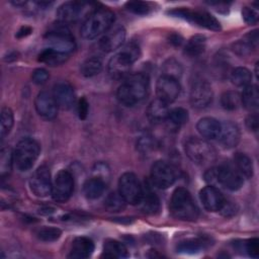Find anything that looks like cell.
Instances as JSON below:
<instances>
[{"mask_svg":"<svg viewBox=\"0 0 259 259\" xmlns=\"http://www.w3.org/2000/svg\"><path fill=\"white\" fill-rule=\"evenodd\" d=\"M90 8V3L81 1H68L59 6L57 10V17L59 22L68 24L76 22L84 14L86 8Z\"/></svg>","mask_w":259,"mask_h":259,"instance_id":"2e32d148","label":"cell"},{"mask_svg":"<svg viewBox=\"0 0 259 259\" xmlns=\"http://www.w3.org/2000/svg\"><path fill=\"white\" fill-rule=\"evenodd\" d=\"M125 7L128 11L138 15H146L151 10L150 3L144 1H128L125 3Z\"/></svg>","mask_w":259,"mask_h":259,"instance_id":"60d3db41","label":"cell"},{"mask_svg":"<svg viewBox=\"0 0 259 259\" xmlns=\"http://www.w3.org/2000/svg\"><path fill=\"white\" fill-rule=\"evenodd\" d=\"M171 213L183 221H195L199 215V209L190 192L184 187L176 188L170 199Z\"/></svg>","mask_w":259,"mask_h":259,"instance_id":"277c9868","label":"cell"},{"mask_svg":"<svg viewBox=\"0 0 259 259\" xmlns=\"http://www.w3.org/2000/svg\"><path fill=\"white\" fill-rule=\"evenodd\" d=\"M205 50V37L203 35H194L186 44L184 54L188 57H198Z\"/></svg>","mask_w":259,"mask_h":259,"instance_id":"4dcf8cb0","label":"cell"},{"mask_svg":"<svg viewBox=\"0 0 259 259\" xmlns=\"http://www.w3.org/2000/svg\"><path fill=\"white\" fill-rule=\"evenodd\" d=\"M68 56L69 55L63 54V53L58 52L56 50L46 48L38 55V61L44 63V64H47L49 66L55 67V66H59V65L64 64L67 61Z\"/></svg>","mask_w":259,"mask_h":259,"instance_id":"83f0119b","label":"cell"},{"mask_svg":"<svg viewBox=\"0 0 259 259\" xmlns=\"http://www.w3.org/2000/svg\"><path fill=\"white\" fill-rule=\"evenodd\" d=\"M181 91V86L179 81L175 78L162 75L159 77L156 83V93L157 98L166 102L167 104L172 103L179 96Z\"/></svg>","mask_w":259,"mask_h":259,"instance_id":"9a60e30c","label":"cell"},{"mask_svg":"<svg viewBox=\"0 0 259 259\" xmlns=\"http://www.w3.org/2000/svg\"><path fill=\"white\" fill-rule=\"evenodd\" d=\"M31 32V28L30 27H27V26H23L21 27L18 32H17V37H23V36H26L27 34H29Z\"/></svg>","mask_w":259,"mask_h":259,"instance_id":"f907efd6","label":"cell"},{"mask_svg":"<svg viewBox=\"0 0 259 259\" xmlns=\"http://www.w3.org/2000/svg\"><path fill=\"white\" fill-rule=\"evenodd\" d=\"M163 72H164L163 75H166L178 80L182 75V66L177 60H175L174 58H170L163 64Z\"/></svg>","mask_w":259,"mask_h":259,"instance_id":"ab89813d","label":"cell"},{"mask_svg":"<svg viewBox=\"0 0 259 259\" xmlns=\"http://www.w3.org/2000/svg\"><path fill=\"white\" fill-rule=\"evenodd\" d=\"M217 180L218 184L232 191L240 189L244 183L243 176L235 166L230 164H222L217 167Z\"/></svg>","mask_w":259,"mask_h":259,"instance_id":"5bb4252c","label":"cell"},{"mask_svg":"<svg viewBox=\"0 0 259 259\" xmlns=\"http://www.w3.org/2000/svg\"><path fill=\"white\" fill-rule=\"evenodd\" d=\"M255 48L247 40V39H241V40H238L237 42L234 44L233 46V50L235 53H237L238 55L240 56H247L249 54L252 53V51L254 50Z\"/></svg>","mask_w":259,"mask_h":259,"instance_id":"7bdbcfd3","label":"cell"},{"mask_svg":"<svg viewBox=\"0 0 259 259\" xmlns=\"http://www.w3.org/2000/svg\"><path fill=\"white\" fill-rule=\"evenodd\" d=\"M246 125L247 127L252 131V132H257L258 131V115L256 113L250 114L246 118Z\"/></svg>","mask_w":259,"mask_h":259,"instance_id":"c3c4849f","label":"cell"},{"mask_svg":"<svg viewBox=\"0 0 259 259\" xmlns=\"http://www.w3.org/2000/svg\"><path fill=\"white\" fill-rule=\"evenodd\" d=\"M139 204L142 205V209L147 213H156L160 210V199L149 187L146 190L143 189V196Z\"/></svg>","mask_w":259,"mask_h":259,"instance_id":"f1b7e54d","label":"cell"},{"mask_svg":"<svg viewBox=\"0 0 259 259\" xmlns=\"http://www.w3.org/2000/svg\"><path fill=\"white\" fill-rule=\"evenodd\" d=\"M241 104V94L237 91L228 90L221 95V105L226 110H236Z\"/></svg>","mask_w":259,"mask_h":259,"instance_id":"836d02e7","label":"cell"},{"mask_svg":"<svg viewBox=\"0 0 259 259\" xmlns=\"http://www.w3.org/2000/svg\"><path fill=\"white\" fill-rule=\"evenodd\" d=\"M13 163L14 152L9 147L3 148L0 152V175L2 179L11 173Z\"/></svg>","mask_w":259,"mask_h":259,"instance_id":"1f68e13d","label":"cell"},{"mask_svg":"<svg viewBox=\"0 0 259 259\" xmlns=\"http://www.w3.org/2000/svg\"><path fill=\"white\" fill-rule=\"evenodd\" d=\"M61 234H62V232L60 229L46 227V228H41L40 230H38L37 237L41 241L53 242V241L58 240L61 237Z\"/></svg>","mask_w":259,"mask_h":259,"instance_id":"b9f144b4","label":"cell"},{"mask_svg":"<svg viewBox=\"0 0 259 259\" xmlns=\"http://www.w3.org/2000/svg\"><path fill=\"white\" fill-rule=\"evenodd\" d=\"M114 13L107 7L93 9L81 25V35L86 39H93L110 29L114 22Z\"/></svg>","mask_w":259,"mask_h":259,"instance_id":"7a4b0ae2","label":"cell"},{"mask_svg":"<svg viewBox=\"0 0 259 259\" xmlns=\"http://www.w3.org/2000/svg\"><path fill=\"white\" fill-rule=\"evenodd\" d=\"M53 96L58 104L63 109H70L75 105L76 95L73 87L67 82H59L54 86Z\"/></svg>","mask_w":259,"mask_h":259,"instance_id":"ffe728a7","label":"cell"},{"mask_svg":"<svg viewBox=\"0 0 259 259\" xmlns=\"http://www.w3.org/2000/svg\"><path fill=\"white\" fill-rule=\"evenodd\" d=\"M169 14L185 19L199 26L205 27L210 30L218 31L221 29V24L219 20L213 17L210 13L203 10H191L188 8H176L169 11Z\"/></svg>","mask_w":259,"mask_h":259,"instance_id":"ba28073f","label":"cell"},{"mask_svg":"<svg viewBox=\"0 0 259 259\" xmlns=\"http://www.w3.org/2000/svg\"><path fill=\"white\" fill-rule=\"evenodd\" d=\"M14 123V116L13 112L9 107H3L1 110V121H0V133L1 138L4 139L7 136Z\"/></svg>","mask_w":259,"mask_h":259,"instance_id":"74e56055","label":"cell"},{"mask_svg":"<svg viewBox=\"0 0 259 259\" xmlns=\"http://www.w3.org/2000/svg\"><path fill=\"white\" fill-rule=\"evenodd\" d=\"M125 39V29L122 26H116L107 30L99 40V48L105 52L110 53L119 49Z\"/></svg>","mask_w":259,"mask_h":259,"instance_id":"d6986e66","label":"cell"},{"mask_svg":"<svg viewBox=\"0 0 259 259\" xmlns=\"http://www.w3.org/2000/svg\"><path fill=\"white\" fill-rule=\"evenodd\" d=\"M34 107L39 116L45 119H54L58 114V104L52 94L40 91L34 100Z\"/></svg>","mask_w":259,"mask_h":259,"instance_id":"e0dca14e","label":"cell"},{"mask_svg":"<svg viewBox=\"0 0 259 259\" xmlns=\"http://www.w3.org/2000/svg\"><path fill=\"white\" fill-rule=\"evenodd\" d=\"M45 39L48 44V48L56 50L66 55H70L76 45L74 37L66 24L59 22L54 25L45 35Z\"/></svg>","mask_w":259,"mask_h":259,"instance_id":"52a82bcc","label":"cell"},{"mask_svg":"<svg viewBox=\"0 0 259 259\" xmlns=\"http://www.w3.org/2000/svg\"><path fill=\"white\" fill-rule=\"evenodd\" d=\"M241 102L248 110H257L259 105V93L256 85L250 84L249 86L244 87V90L241 94Z\"/></svg>","mask_w":259,"mask_h":259,"instance_id":"4316f807","label":"cell"},{"mask_svg":"<svg viewBox=\"0 0 259 259\" xmlns=\"http://www.w3.org/2000/svg\"><path fill=\"white\" fill-rule=\"evenodd\" d=\"M184 151L191 161L200 165L212 163L217 158V152L212 145L196 137H190L185 141Z\"/></svg>","mask_w":259,"mask_h":259,"instance_id":"5b68a950","label":"cell"},{"mask_svg":"<svg viewBox=\"0 0 259 259\" xmlns=\"http://www.w3.org/2000/svg\"><path fill=\"white\" fill-rule=\"evenodd\" d=\"M231 81L238 87H246L251 84L252 73L245 67H237L231 73Z\"/></svg>","mask_w":259,"mask_h":259,"instance_id":"d6a6232c","label":"cell"},{"mask_svg":"<svg viewBox=\"0 0 259 259\" xmlns=\"http://www.w3.org/2000/svg\"><path fill=\"white\" fill-rule=\"evenodd\" d=\"M234 166L243 177L251 178L253 176V163L246 154L236 153L234 156Z\"/></svg>","mask_w":259,"mask_h":259,"instance_id":"f546056e","label":"cell"},{"mask_svg":"<svg viewBox=\"0 0 259 259\" xmlns=\"http://www.w3.org/2000/svg\"><path fill=\"white\" fill-rule=\"evenodd\" d=\"M199 198L203 207L208 211H219L223 207L226 198L213 185L203 187L199 192Z\"/></svg>","mask_w":259,"mask_h":259,"instance_id":"ac0fdd59","label":"cell"},{"mask_svg":"<svg viewBox=\"0 0 259 259\" xmlns=\"http://www.w3.org/2000/svg\"><path fill=\"white\" fill-rule=\"evenodd\" d=\"M168 104L159 98L151 101L147 108V117L151 122L159 123L167 119L169 113Z\"/></svg>","mask_w":259,"mask_h":259,"instance_id":"cb8c5ba5","label":"cell"},{"mask_svg":"<svg viewBox=\"0 0 259 259\" xmlns=\"http://www.w3.org/2000/svg\"><path fill=\"white\" fill-rule=\"evenodd\" d=\"M245 249L248 255L252 258L259 257V240L257 238H252L245 243Z\"/></svg>","mask_w":259,"mask_h":259,"instance_id":"ee69618b","label":"cell"},{"mask_svg":"<svg viewBox=\"0 0 259 259\" xmlns=\"http://www.w3.org/2000/svg\"><path fill=\"white\" fill-rule=\"evenodd\" d=\"M141 50L137 42L123 46L108 62V73L114 79L123 78L131 70L133 64L140 58Z\"/></svg>","mask_w":259,"mask_h":259,"instance_id":"3957f363","label":"cell"},{"mask_svg":"<svg viewBox=\"0 0 259 259\" xmlns=\"http://www.w3.org/2000/svg\"><path fill=\"white\" fill-rule=\"evenodd\" d=\"M205 242L203 239H189L183 242H180L177 246V250L181 253H196L201 248H203Z\"/></svg>","mask_w":259,"mask_h":259,"instance_id":"f35d334b","label":"cell"},{"mask_svg":"<svg viewBox=\"0 0 259 259\" xmlns=\"http://www.w3.org/2000/svg\"><path fill=\"white\" fill-rule=\"evenodd\" d=\"M189 115H188V111L183 108V107H175L169 110L168 116H167V121L175 126V127H179L183 124H185L188 121Z\"/></svg>","mask_w":259,"mask_h":259,"instance_id":"d590c367","label":"cell"},{"mask_svg":"<svg viewBox=\"0 0 259 259\" xmlns=\"http://www.w3.org/2000/svg\"><path fill=\"white\" fill-rule=\"evenodd\" d=\"M101 256L105 258H125L128 256V253L127 249L122 243L116 240L108 239L104 242Z\"/></svg>","mask_w":259,"mask_h":259,"instance_id":"484cf974","label":"cell"},{"mask_svg":"<svg viewBox=\"0 0 259 259\" xmlns=\"http://www.w3.org/2000/svg\"><path fill=\"white\" fill-rule=\"evenodd\" d=\"M213 97L210 84L203 78H196L192 81L189 92V100L195 108H205L208 106Z\"/></svg>","mask_w":259,"mask_h":259,"instance_id":"8fae6325","label":"cell"},{"mask_svg":"<svg viewBox=\"0 0 259 259\" xmlns=\"http://www.w3.org/2000/svg\"><path fill=\"white\" fill-rule=\"evenodd\" d=\"M152 141L150 139V137L146 136V137H143L142 139H140L139 141V148L142 152H148L149 150L152 149Z\"/></svg>","mask_w":259,"mask_h":259,"instance_id":"681fc988","label":"cell"},{"mask_svg":"<svg viewBox=\"0 0 259 259\" xmlns=\"http://www.w3.org/2000/svg\"><path fill=\"white\" fill-rule=\"evenodd\" d=\"M196 130L201 137L209 140L217 139L221 131V122L210 116L200 118L196 123Z\"/></svg>","mask_w":259,"mask_h":259,"instance_id":"603a6c76","label":"cell"},{"mask_svg":"<svg viewBox=\"0 0 259 259\" xmlns=\"http://www.w3.org/2000/svg\"><path fill=\"white\" fill-rule=\"evenodd\" d=\"M149 91L148 75L139 72L130 75L118 87L116 97L125 106H134L141 102Z\"/></svg>","mask_w":259,"mask_h":259,"instance_id":"6da1fadb","label":"cell"},{"mask_svg":"<svg viewBox=\"0 0 259 259\" xmlns=\"http://www.w3.org/2000/svg\"><path fill=\"white\" fill-rule=\"evenodd\" d=\"M74 190V178L68 170H60L52 187V195L57 202H66L72 195Z\"/></svg>","mask_w":259,"mask_h":259,"instance_id":"7c38bea8","label":"cell"},{"mask_svg":"<svg viewBox=\"0 0 259 259\" xmlns=\"http://www.w3.org/2000/svg\"><path fill=\"white\" fill-rule=\"evenodd\" d=\"M106 188V182L100 176H93L85 180L83 184V193L89 199H96L103 194Z\"/></svg>","mask_w":259,"mask_h":259,"instance_id":"d4e9b609","label":"cell"},{"mask_svg":"<svg viewBox=\"0 0 259 259\" xmlns=\"http://www.w3.org/2000/svg\"><path fill=\"white\" fill-rule=\"evenodd\" d=\"M126 201L119 192H110L104 199V206L108 211H120L125 207Z\"/></svg>","mask_w":259,"mask_h":259,"instance_id":"8d00e7d4","label":"cell"},{"mask_svg":"<svg viewBox=\"0 0 259 259\" xmlns=\"http://www.w3.org/2000/svg\"><path fill=\"white\" fill-rule=\"evenodd\" d=\"M29 187L31 192L38 197H45L52 193L53 182L50 169L47 166L42 165L33 172L29 179Z\"/></svg>","mask_w":259,"mask_h":259,"instance_id":"4fadbf2b","label":"cell"},{"mask_svg":"<svg viewBox=\"0 0 259 259\" xmlns=\"http://www.w3.org/2000/svg\"><path fill=\"white\" fill-rule=\"evenodd\" d=\"M49 73L46 69H42V68H38L36 70L33 71L32 75H31V79H32V82L34 84H37V85H41L44 83H46L49 79Z\"/></svg>","mask_w":259,"mask_h":259,"instance_id":"bcb514c9","label":"cell"},{"mask_svg":"<svg viewBox=\"0 0 259 259\" xmlns=\"http://www.w3.org/2000/svg\"><path fill=\"white\" fill-rule=\"evenodd\" d=\"M102 70V62L98 57L87 58L81 64V74L85 77H93L98 75Z\"/></svg>","mask_w":259,"mask_h":259,"instance_id":"e575fe53","label":"cell"},{"mask_svg":"<svg viewBox=\"0 0 259 259\" xmlns=\"http://www.w3.org/2000/svg\"><path fill=\"white\" fill-rule=\"evenodd\" d=\"M118 192L130 204H139L143 196V187L133 172L123 173L118 179Z\"/></svg>","mask_w":259,"mask_h":259,"instance_id":"30bf717a","label":"cell"},{"mask_svg":"<svg viewBox=\"0 0 259 259\" xmlns=\"http://www.w3.org/2000/svg\"><path fill=\"white\" fill-rule=\"evenodd\" d=\"M14 163L18 170H29L37 160L40 152L39 144L31 139L24 138L20 140L14 149Z\"/></svg>","mask_w":259,"mask_h":259,"instance_id":"8992f818","label":"cell"},{"mask_svg":"<svg viewBox=\"0 0 259 259\" xmlns=\"http://www.w3.org/2000/svg\"><path fill=\"white\" fill-rule=\"evenodd\" d=\"M94 251V243L87 237H77L72 243L69 258L85 259L91 256Z\"/></svg>","mask_w":259,"mask_h":259,"instance_id":"7402d4cb","label":"cell"},{"mask_svg":"<svg viewBox=\"0 0 259 259\" xmlns=\"http://www.w3.org/2000/svg\"><path fill=\"white\" fill-rule=\"evenodd\" d=\"M240 130L236 123L230 120L221 122V131L217 139H219L224 148L231 149L236 147L240 142Z\"/></svg>","mask_w":259,"mask_h":259,"instance_id":"44dd1931","label":"cell"},{"mask_svg":"<svg viewBox=\"0 0 259 259\" xmlns=\"http://www.w3.org/2000/svg\"><path fill=\"white\" fill-rule=\"evenodd\" d=\"M242 16L244 18V20L249 23V24H253L257 22L258 19V12L256 8H252V7H244L242 10Z\"/></svg>","mask_w":259,"mask_h":259,"instance_id":"f6af8a7d","label":"cell"},{"mask_svg":"<svg viewBox=\"0 0 259 259\" xmlns=\"http://www.w3.org/2000/svg\"><path fill=\"white\" fill-rule=\"evenodd\" d=\"M77 108H78V114H79V117H80L81 119H84V118L87 116L88 108H89L88 102H87V100H86L84 97H82V98L78 101Z\"/></svg>","mask_w":259,"mask_h":259,"instance_id":"7dc6e473","label":"cell"},{"mask_svg":"<svg viewBox=\"0 0 259 259\" xmlns=\"http://www.w3.org/2000/svg\"><path fill=\"white\" fill-rule=\"evenodd\" d=\"M150 176L153 185L165 189L174 184L178 177V173L177 169L172 164L159 160L152 165Z\"/></svg>","mask_w":259,"mask_h":259,"instance_id":"9c48e42d","label":"cell"}]
</instances>
